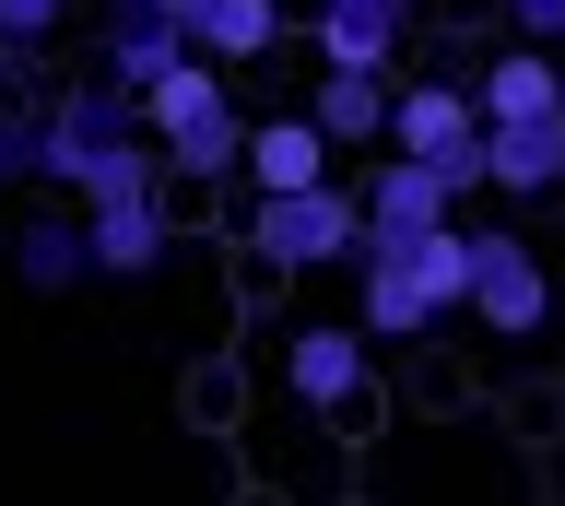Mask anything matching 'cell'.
<instances>
[{"label":"cell","instance_id":"6da1fadb","mask_svg":"<svg viewBox=\"0 0 565 506\" xmlns=\"http://www.w3.org/2000/svg\"><path fill=\"white\" fill-rule=\"evenodd\" d=\"M247 271H271V283H295V271H330V259L365 248V201H353L342 177L330 189H295V201H247Z\"/></svg>","mask_w":565,"mask_h":506},{"label":"cell","instance_id":"7a4b0ae2","mask_svg":"<svg viewBox=\"0 0 565 506\" xmlns=\"http://www.w3.org/2000/svg\"><path fill=\"white\" fill-rule=\"evenodd\" d=\"M353 201H365V248H353V271H401L424 236H448V224H459L471 189H459L448 165H401V153H388V165H365Z\"/></svg>","mask_w":565,"mask_h":506},{"label":"cell","instance_id":"3957f363","mask_svg":"<svg viewBox=\"0 0 565 506\" xmlns=\"http://www.w3.org/2000/svg\"><path fill=\"white\" fill-rule=\"evenodd\" d=\"M565 306L554 259L530 248V236H507V224H471V330H494V342H542Z\"/></svg>","mask_w":565,"mask_h":506},{"label":"cell","instance_id":"277c9868","mask_svg":"<svg viewBox=\"0 0 565 506\" xmlns=\"http://www.w3.org/2000/svg\"><path fill=\"white\" fill-rule=\"evenodd\" d=\"M388 153L401 165H448L459 189H483V107H471V83L459 72H424L388 95Z\"/></svg>","mask_w":565,"mask_h":506},{"label":"cell","instance_id":"5b68a950","mask_svg":"<svg viewBox=\"0 0 565 506\" xmlns=\"http://www.w3.org/2000/svg\"><path fill=\"white\" fill-rule=\"evenodd\" d=\"M282 389L307 400V412H330V424H342V412H365V400H377V342H365L353 319L282 330Z\"/></svg>","mask_w":565,"mask_h":506},{"label":"cell","instance_id":"8992f818","mask_svg":"<svg viewBox=\"0 0 565 506\" xmlns=\"http://www.w3.org/2000/svg\"><path fill=\"white\" fill-rule=\"evenodd\" d=\"M401 36H413V0H318L307 12L318 72H401Z\"/></svg>","mask_w":565,"mask_h":506},{"label":"cell","instance_id":"52a82bcc","mask_svg":"<svg viewBox=\"0 0 565 506\" xmlns=\"http://www.w3.org/2000/svg\"><path fill=\"white\" fill-rule=\"evenodd\" d=\"M330 177H342V153L318 142V118H307V107L247 118V201H295V189H330Z\"/></svg>","mask_w":565,"mask_h":506},{"label":"cell","instance_id":"ba28073f","mask_svg":"<svg viewBox=\"0 0 565 506\" xmlns=\"http://www.w3.org/2000/svg\"><path fill=\"white\" fill-rule=\"evenodd\" d=\"M0 259H12V283H24V294H83V283H95V236H83L71 201L24 213L12 236H0Z\"/></svg>","mask_w":565,"mask_h":506},{"label":"cell","instance_id":"9c48e42d","mask_svg":"<svg viewBox=\"0 0 565 506\" xmlns=\"http://www.w3.org/2000/svg\"><path fill=\"white\" fill-rule=\"evenodd\" d=\"M83 236H95V283H153L177 259V189L166 201H106V213H83Z\"/></svg>","mask_w":565,"mask_h":506},{"label":"cell","instance_id":"30bf717a","mask_svg":"<svg viewBox=\"0 0 565 506\" xmlns=\"http://www.w3.org/2000/svg\"><path fill=\"white\" fill-rule=\"evenodd\" d=\"M471 107H483V130H542V118H565V60L494 47L483 72H471Z\"/></svg>","mask_w":565,"mask_h":506},{"label":"cell","instance_id":"8fae6325","mask_svg":"<svg viewBox=\"0 0 565 506\" xmlns=\"http://www.w3.org/2000/svg\"><path fill=\"white\" fill-rule=\"evenodd\" d=\"M388 95H401L388 72H318L307 83L318 142H330V153H388Z\"/></svg>","mask_w":565,"mask_h":506},{"label":"cell","instance_id":"7c38bea8","mask_svg":"<svg viewBox=\"0 0 565 506\" xmlns=\"http://www.w3.org/2000/svg\"><path fill=\"white\" fill-rule=\"evenodd\" d=\"M201 47L177 36V24H153V12H106V36H95V83H118V95H153L166 72H189Z\"/></svg>","mask_w":565,"mask_h":506},{"label":"cell","instance_id":"4fadbf2b","mask_svg":"<svg viewBox=\"0 0 565 506\" xmlns=\"http://www.w3.org/2000/svg\"><path fill=\"white\" fill-rule=\"evenodd\" d=\"M483 189H507V201H565V118H542V130H483Z\"/></svg>","mask_w":565,"mask_h":506},{"label":"cell","instance_id":"5bb4252c","mask_svg":"<svg viewBox=\"0 0 565 506\" xmlns=\"http://www.w3.org/2000/svg\"><path fill=\"white\" fill-rule=\"evenodd\" d=\"M282 24H295L282 0H201V12H189V47H201L212 72H247V60L282 47Z\"/></svg>","mask_w":565,"mask_h":506},{"label":"cell","instance_id":"9a60e30c","mask_svg":"<svg viewBox=\"0 0 565 506\" xmlns=\"http://www.w3.org/2000/svg\"><path fill=\"white\" fill-rule=\"evenodd\" d=\"M166 177H189V189L247 177V118H236V95H224L212 118H189V130H166Z\"/></svg>","mask_w":565,"mask_h":506},{"label":"cell","instance_id":"2e32d148","mask_svg":"<svg viewBox=\"0 0 565 506\" xmlns=\"http://www.w3.org/2000/svg\"><path fill=\"white\" fill-rule=\"evenodd\" d=\"M353 330H365V342H424L436 306H424L413 271H353Z\"/></svg>","mask_w":565,"mask_h":506},{"label":"cell","instance_id":"e0dca14e","mask_svg":"<svg viewBox=\"0 0 565 506\" xmlns=\"http://www.w3.org/2000/svg\"><path fill=\"white\" fill-rule=\"evenodd\" d=\"M166 142H153V130H141V142H106L95 153V189H83V213H106V201H166Z\"/></svg>","mask_w":565,"mask_h":506},{"label":"cell","instance_id":"ac0fdd59","mask_svg":"<svg viewBox=\"0 0 565 506\" xmlns=\"http://www.w3.org/2000/svg\"><path fill=\"white\" fill-rule=\"evenodd\" d=\"M401 271L424 283V306H436V319H471V224H448V236H424V248L401 259Z\"/></svg>","mask_w":565,"mask_h":506},{"label":"cell","instance_id":"d6986e66","mask_svg":"<svg viewBox=\"0 0 565 506\" xmlns=\"http://www.w3.org/2000/svg\"><path fill=\"white\" fill-rule=\"evenodd\" d=\"M212 107H224V72H212V60H189V72H166L153 95H141V130L166 142V130H189V118H212Z\"/></svg>","mask_w":565,"mask_h":506},{"label":"cell","instance_id":"ffe728a7","mask_svg":"<svg viewBox=\"0 0 565 506\" xmlns=\"http://www.w3.org/2000/svg\"><path fill=\"white\" fill-rule=\"evenodd\" d=\"M507 12V47H542V60H565V0H494Z\"/></svg>","mask_w":565,"mask_h":506},{"label":"cell","instance_id":"44dd1931","mask_svg":"<svg viewBox=\"0 0 565 506\" xmlns=\"http://www.w3.org/2000/svg\"><path fill=\"white\" fill-rule=\"evenodd\" d=\"M71 24V0H0V47H47Z\"/></svg>","mask_w":565,"mask_h":506},{"label":"cell","instance_id":"7402d4cb","mask_svg":"<svg viewBox=\"0 0 565 506\" xmlns=\"http://www.w3.org/2000/svg\"><path fill=\"white\" fill-rule=\"evenodd\" d=\"M0 177H35V107H0Z\"/></svg>","mask_w":565,"mask_h":506},{"label":"cell","instance_id":"603a6c76","mask_svg":"<svg viewBox=\"0 0 565 506\" xmlns=\"http://www.w3.org/2000/svg\"><path fill=\"white\" fill-rule=\"evenodd\" d=\"M106 12H153V24H177V36H189V12H201V0H106Z\"/></svg>","mask_w":565,"mask_h":506},{"label":"cell","instance_id":"cb8c5ba5","mask_svg":"<svg viewBox=\"0 0 565 506\" xmlns=\"http://www.w3.org/2000/svg\"><path fill=\"white\" fill-rule=\"evenodd\" d=\"M24 72H35V47H0V95H24Z\"/></svg>","mask_w":565,"mask_h":506},{"label":"cell","instance_id":"d4e9b609","mask_svg":"<svg viewBox=\"0 0 565 506\" xmlns=\"http://www.w3.org/2000/svg\"><path fill=\"white\" fill-rule=\"evenodd\" d=\"M0 189H12V177H0Z\"/></svg>","mask_w":565,"mask_h":506}]
</instances>
